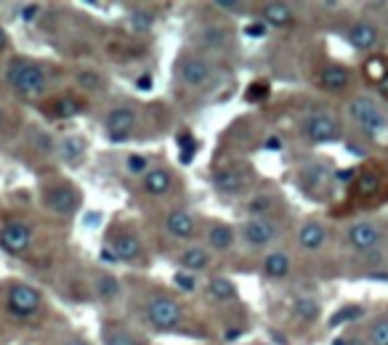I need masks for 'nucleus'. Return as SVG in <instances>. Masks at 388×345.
I'll return each instance as SVG.
<instances>
[{
  "label": "nucleus",
  "mask_w": 388,
  "mask_h": 345,
  "mask_svg": "<svg viewBox=\"0 0 388 345\" xmlns=\"http://www.w3.org/2000/svg\"><path fill=\"white\" fill-rule=\"evenodd\" d=\"M6 80L8 86L14 88V93L24 96V99H37L46 93V86H48V77H46V69L40 67L33 59H14L8 64V72H6Z\"/></svg>",
  "instance_id": "f257e3e1"
},
{
  "label": "nucleus",
  "mask_w": 388,
  "mask_h": 345,
  "mask_svg": "<svg viewBox=\"0 0 388 345\" xmlns=\"http://www.w3.org/2000/svg\"><path fill=\"white\" fill-rule=\"evenodd\" d=\"M349 120L370 138L380 136L388 128V115L372 96H354L351 99V103H349Z\"/></svg>",
  "instance_id": "f03ea898"
},
{
  "label": "nucleus",
  "mask_w": 388,
  "mask_h": 345,
  "mask_svg": "<svg viewBox=\"0 0 388 345\" xmlns=\"http://www.w3.org/2000/svg\"><path fill=\"white\" fill-rule=\"evenodd\" d=\"M144 316L149 327H154L157 332H176L184 322V308L168 295H154L144 308Z\"/></svg>",
  "instance_id": "7ed1b4c3"
},
{
  "label": "nucleus",
  "mask_w": 388,
  "mask_h": 345,
  "mask_svg": "<svg viewBox=\"0 0 388 345\" xmlns=\"http://www.w3.org/2000/svg\"><path fill=\"white\" fill-rule=\"evenodd\" d=\"M383 226L378 221H356L349 231H346V244L356 255H372L380 250L383 244Z\"/></svg>",
  "instance_id": "20e7f679"
},
{
  "label": "nucleus",
  "mask_w": 388,
  "mask_h": 345,
  "mask_svg": "<svg viewBox=\"0 0 388 345\" xmlns=\"http://www.w3.org/2000/svg\"><path fill=\"white\" fill-rule=\"evenodd\" d=\"M304 136L308 144H333L343 136V122L338 120L333 112H314L304 120Z\"/></svg>",
  "instance_id": "39448f33"
},
{
  "label": "nucleus",
  "mask_w": 388,
  "mask_h": 345,
  "mask_svg": "<svg viewBox=\"0 0 388 345\" xmlns=\"http://www.w3.org/2000/svg\"><path fill=\"white\" fill-rule=\"evenodd\" d=\"M43 205L53 215L69 218L80 207V191L75 189L69 181H56V184H51L48 189L43 191Z\"/></svg>",
  "instance_id": "423d86ee"
},
{
  "label": "nucleus",
  "mask_w": 388,
  "mask_h": 345,
  "mask_svg": "<svg viewBox=\"0 0 388 345\" xmlns=\"http://www.w3.org/2000/svg\"><path fill=\"white\" fill-rule=\"evenodd\" d=\"M43 306V295L33 284H14L6 295V308L17 319H33Z\"/></svg>",
  "instance_id": "0eeeda50"
},
{
  "label": "nucleus",
  "mask_w": 388,
  "mask_h": 345,
  "mask_svg": "<svg viewBox=\"0 0 388 345\" xmlns=\"http://www.w3.org/2000/svg\"><path fill=\"white\" fill-rule=\"evenodd\" d=\"M279 234H282V224L274 218H248L242 224V239L253 250H264L274 244L279 239Z\"/></svg>",
  "instance_id": "6e6552de"
},
{
  "label": "nucleus",
  "mask_w": 388,
  "mask_h": 345,
  "mask_svg": "<svg viewBox=\"0 0 388 345\" xmlns=\"http://www.w3.org/2000/svg\"><path fill=\"white\" fill-rule=\"evenodd\" d=\"M136 122H138V115H136L133 106H115L104 117V133L112 144H122L133 136Z\"/></svg>",
  "instance_id": "1a4fd4ad"
},
{
  "label": "nucleus",
  "mask_w": 388,
  "mask_h": 345,
  "mask_svg": "<svg viewBox=\"0 0 388 345\" xmlns=\"http://www.w3.org/2000/svg\"><path fill=\"white\" fill-rule=\"evenodd\" d=\"M33 244V228L24 221H8L0 228V250L8 255H24Z\"/></svg>",
  "instance_id": "9d476101"
},
{
  "label": "nucleus",
  "mask_w": 388,
  "mask_h": 345,
  "mask_svg": "<svg viewBox=\"0 0 388 345\" xmlns=\"http://www.w3.org/2000/svg\"><path fill=\"white\" fill-rule=\"evenodd\" d=\"M178 77L189 88H205L213 80V67L205 61L203 56H184L178 61Z\"/></svg>",
  "instance_id": "9b49d317"
},
{
  "label": "nucleus",
  "mask_w": 388,
  "mask_h": 345,
  "mask_svg": "<svg viewBox=\"0 0 388 345\" xmlns=\"http://www.w3.org/2000/svg\"><path fill=\"white\" fill-rule=\"evenodd\" d=\"M330 181H333V170L330 165H324V159H314L301 170V186L311 197H320V189H327Z\"/></svg>",
  "instance_id": "f8f14e48"
},
{
  "label": "nucleus",
  "mask_w": 388,
  "mask_h": 345,
  "mask_svg": "<svg viewBox=\"0 0 388 345\" xmlns=\"http://www.w3.org/2000/svg\"><path fill=\"white\" fill-rule=\"evenodd\" d=\"M346 40L351 43V48H356V51H375L380 46V30L372 21L362 19V21H354L349 27Z\"/></svg>",
  "instance_id": "ddd939ff"
},
{
  "label": "nucleus",
  "mask_w": 388,
  "mask_h": 345,
  "mask_svg": "<svg viewBox=\"0 0 388 345\" xmlns=\"http://www.w3.org/2000/svg\"><path fill=\"white\" fill-rule=\"evenodd\" d=\"M213 184L221 194H239L242 189H248L250 184V172L245 170L242 165H226L213 175Z\"/></svg>",
  "instance_id": "4468645a"
},
{
  "label": "nucleus",
  "mask_w": 388,
  "mask_h": 345,
  "mask_svg": "<svg viewBox=\"0 0 388 345\" xmlns=\"http://www.w3.org/2000/svg\"><path fill=\"white\" fill-rule=\"evenodd\" d=\"M165 231L176 239H194L197 237V218L189 210H170L165 215Z\"/></svg>",
  "instance_id": "2eb2a0df"
},
{
  "label": "nucleus",
  "mask_w": 388,
  "mask_h": 345,
  "mask_svg": "<svg viewBox=\"0 0 388 345\" xmlns=\"http://www.w3.org/2000/svg\"><path fill=\"white\" fill-rule=\"evenodd\" d=\"M109 250H112V255L118 260L131 263V260H138V255H141V239L136 237L131 228H120L109 239Z\"/></svg>",
  "instance_id": "dca6fc26"
},
{
  "label": "nucleus",
  "mask_w": 388,
  "mask_h": 345,
  "mask_svg": "<svg viewBox=\"0 0 388 345\" xmlns=\"http://www.w3.org/2000/svg\"><path fill=\"white\" fill-rule=\"evenodd\" d=\"M327 239H330V234H327V226L322 221H306L298 228V247L304 253H322Z\"/></svg>",
  "instance_id": "f3484780"
},
{
  "label": "nucleus",
  "mask_w": 388,
  "mask_h": 345,
  "mask_svg": "<svg viewBox=\"0 0 388 345\" xmlns=\"http://www.w3.org/2000/svg\"><path fill=\"white\" fill-rule=\"evenodd\" d=\"M237 241L234 226L223 224V221H213L205 228V244L210 247V253H229Z\"/></svg>",
  "instance_id": "a211bd4d"
},
{
  "label": "nucleus",
  "mask_w": 388,
  "mask_h": 345,
  "mask_svg": "<svg viewBox=\"0 0 388 345\" xmlns=\"http://www.w3.org/2000/svg\"><path fill=\"white\" fill-rule=\"evenodd\" d=\"M210 263H213V253L207 247H203V244H189V247H184V253L178 255V266H181V271H186V274L207 271Z\"/></svg>",
  "instance_id": "6ab92c4d"
},
{
  "label": "nucleus",
  "mask_w": 388,
  "mask_h": 345,
  "mask_svg": "<svg viewBox=\"0 0 388 345\" xmlns=\"http://www.w3.org/2000/svg\"><path fill=\"white\" fill-rule=\"evenodd\" d=\"M351 80H354V72L349 67H343V64H327L320 72V86L327 93H343L346 88L351 86Z\"/></svg>",
  "instance_id": "aec40b11"
},
{
  "label": "nucleus",
  "mask_w": 388,
  "mask_h": 345,
  "mask_svg": "<svg viewBox=\"0 0 388 345\" xmlns=\"http://www.w3.org/2000/svg\"><path fill=\"white\" fill-rule=\"evenodd\" d=\"M176 184V175L168 168H152L141 178V189L147 191L149 197H165Z\"/></svg>",
  "instance_id": "412c9836"
},
{
  "label": "nucleus",
  "mask_w": 388,
  "mask_h": 345,
  "mask_svg": "<svg viewBox=\"0 0 388 345\" xmlns=\"http://www.w3.org/2000/svg\"><path fill=\"white\" fill-rule=\"evenodd\" d=\"M85 149H88V144H85V136H77V133H72V136H64L62 141H56V155L62 162H67V165H80V159L85 157Z\"/></svg>",
  "instance_id": "4be33fe9"
},
{
  "label": "nucleus",
  "mask_w": 388,
  "mask_h": 345,
  "mask_svg": "<svg viewBox=\"0 0 388 345\" xmlns=\"http://www.w3.org/2000/svg\"><path fill=\"white\" fill-rule=\"evenodd\" d=\"M261 268H264V276L266 279H274V282H279V279H287L290 271H293V260L287 255L285 250H271L269 255L264 258L261 263Z\"/></svg>",
  "instance_id": "5701e85b"
},
{
  "label": "nucleus",
  "mask_w": 388,
  "mask_h": 345,
  "mask_svg": "<svg viewBox=\"0 0 388 345\" xmlns=\"http://www.w3.org/2000/svg\"><path fill=\"white\" fill-rule=\"evenodd\" d=\"M261 19H264L266 27H287V24H293L295 14L287 3H266L261 8Z\"/></svg>",
  "instance_id": "b1692460"
},
{
  "label": "nucleus",
  "mask_w": 388,
  "mask_h": 345,
  "mask_svg": "<svg viewBox=\"0 0 388 345\" xmlns=\"http://www.w3.org/2000/svg\"><path fill=\"white\" fill-rule=\"evenodd\" d=\"M277 207H279V199H277L274 194H255V197L248 199L245 210H248L250 218H271V213H274Z\"/></svg>",
  "instance_id": "393cba45"
},
{
  "label": "nucleus",
  "mask_w": 388,
  "mask_h": 345,
  "mask_svg": "<svg viewBox=\"0 0 388 345\" xmlns=\"http://www.w3.org/2000/svg\"><path fill=\"white\" fill-rule=\"evenodd\" d=\"M104 345H144L141 337H136V332H131L122 324H107L104 327Z\"/></svg>",
  "instance_id": "a878e982"
},
{
  "label": "nucleus",
  "mask_w": 388,
  "mask_h": 345,
  "mask_svg": "<svg viewBox=\"0 0 388 345\" xmlns=\"http://www.w3.org/2000/svg\"><path fill=\"white\" fill-rule=\"evenodd\" d=\"M383 189V178L378 175V172H362L359 178L354 181V194L356 197H362V199H367V197H375L378 191Z\"/></svg>",
  "instance_id": "bb28decb"
},
{
  "label": "nucleus",
  "mask_w": 388,
  "mask_h": 345,
  "mask_svg": "<svg viewBox=\"0 0 388 345\" xmlns=\"http://www.w3.org/2000/svg\"><path fill=\"white\" fill-rule=\"evenodd\" d=\"M207 295L213 297V300H219V303H229V300H234L237 297V284L232 279H210V284H207Z\"/></svg>",
  "instance_id": "cd10ccee"
},
{
  "label": "nucleus",
  "mask_w": 388,
  "mask_h": 345,
  "mask_svg": "<svg viewBox=\"0 0 388 345\" xmlns=\"http://www.w3.org/2000/svg\"><path fill=\"white\" fill-rule=\"evenodd\" d=\"M85 109V101H80L77 96H72V93H67V96H59L56 99V103H53V115L56 117H75V115H80Z\"/></svg>",
  "instance_id": "c85d7f7f"
},
{
  "label": "nucleus",
  "mask_w": 388,
  "mask_h": 345,
  "mask_svg": "<svg viewBox=\"0 0 388 345\" xmlns=\"http://www.w3.org/2000/svg\"><path fill=\"white\" fill-rule=\"evenodd\" d=\"M293 310H295V316H298L301 322H317L322 313V306H320V300H314V297H298V300L293 303Z\"/></svg>",
  "instance_id": "c756f323"
},
{
  "label": "nucleus",
  "mask_w": 388,
  "mask_h": 345,
  "mask_svg": "<svg viewBox=\"0 0 388 345\" xmlns=\"http://www.w3.org/2000/svg\"><path fill=\"white\" fill-rule=\"evenodd\" d=\"M367 343L370 345H388V313L372 319L367 327Z\"/></svg>",
  "instance_id": "7c9ffc66"
},
{
  "label": "nucleus",
  "mask_w": 388,
  "mask_h": 345,
  "mask_svg": "<svg viewBox=\"0 0 388 345\" xmlns=\"http://www.w3.org/2000/svg\"><path fill=\"white\" fill-rule=\"evenodd\" d=\"M120 290H122V287H120V282L112 274L96 276V293H99L102 300H115L120 295Z\"/></svg>",
  "instance_id": "2f4dec72"
},
{
  "label": "nucleus",
  "mask_w": 388,
  "mask_h": 345,
  "mask_svg": "<svg viewBox=\"0 0 388 345\" xmlns=\"http://www.w3.org/2000/svg\"><path fill=\"white\" fill-rule=\"evenodd\" d=\"M125 170L131 172V175H141L144 178L152 168H149V159L144 155H128L125 157Z\"/></svg>",
  "instance_id": "473e14b6"
},
{
  "label": "nucleus",
  "mask_w": 388,
  "mask_h": 345,
  "mask_svg": "<svg viewBox=\"0 0 388 345\" xmlns=\"http://www.w3.org/2000/svg\"><path fill=\"white\" fill-rule=\"evenodd\" d=\"M362 316V306H346V308H340L330 319V327H340V324H346V322H354V319H359Z\"/></svg>",
  "instance_id": "72a5a7b5"
},
{
  "label": "nucleus",
  "mask_w": 388,
  "mask_h": 345,
  "mask_svg": "<svg viewBox=\"0 0 388 345\" xmlns=\"http://www.w3.org/2000/svg\"><path fill=\"white\" fill-rule=\"evenodd\" d=\"M364 72H367V75H372V80H375V86H378V83H380V80H383V77H386V75H388L386 64H383V61H380L378 56H372L370 61L364 64Z\"/></svg>",
  "instance_id": "f704fd0d"
},
{
  "label": "nucleus",
  "mask_w": 388,
  "mask_h": 345,
  "mask_svg": "<svg viewBox=\"0 0 388 345\" xmlns=\"http://www.w3.org/2000/svg\"><path fill=\"white\" fill-rule=\"evenodd\" d=\"M173 284H176L178 290H184V293H194V290H197V282H194V276L186 274V271H178V274L173 276Z\"/></svg>",
  "instance_id": "c9c22d12"
},
{
  "label": "nucleus",
  "mask_w": 388,
  "mask_h": 345,
  "mask_svg": "<svg viewBox=\"0 0 388 345\" xmlns=\"http://www.w3.org/2000/svg\"><path fill=\"white\" fill-rule=\"evenodd\" d=\"M226 40V30H221V27H210L207 32H205V46H210V48H216Z\"/></svg>",
  "instance_id": "e433bc0d"
},
{
  "label": "nucleus",
  "mask_w": 388,
  "mask_h": 345,
  "mask_svg": "<svg viewBox=\"0 0 388 345\" xmlns=\"http://www.w3.org/2000/svg\"><path fill=\"white\" fill-rule=\"evenodd\" d=\"M35 146L43 152V155H48L53 149V141H51V136L46 133V130H35Z\"/></svg>",
  "instance_id": "4c0bfd02"
},
{
  "label": "nucleus",
  "mask_w": 388,
  "mask_h": 345,
  "mask_svg": "<svg viewBox=\"0 0 388 345\" xmlns=\"http://www.w3.org/2000/svg\"><path fill=\"white\" fill-rule=\"evenodd\" d=\"M131 24H133V30L144 32V30L152 27V17H147L144 11H136V14H131Z\"/></svg>",
  "instance_id": "58836bf2"
},
{
  "label": "nucleus",
  "mask_w": 388,
  "mask_h": 345,
  "mask_svg": "<svg viewBox=\"0 0 388 345\" xmlns=\"http://www.w3.org/2000/svg\"><path fill=\"white\" fill-rule=\"evenodd\" d=\"M77 83L85 88H91V90H96V88H102V80H99V75H93V72H80L77 75Z\"/></svg>",
  "instance_id": "ea45409f"
},
{
  "label": "nucleus",
  "mask_w": 388,
  "mask_h": 345,
  "mask_svg": "<svg viewBox=\"0 0 388 345\" xmlns=\"http://www.w3.org/2000/svg\"><path fill=\"white\" fill-rule=\"evenodd\" d=\"M213 6L221 8V11H232V14H242L245 11V3H237V0H216Z\"/></svg>",
  "instance_id": "a19ab883"
},
{
  "label": "nucleus",
  "mask_w": 388,
  "mask_h": 345,
  "mask_svg": "<svg viewBox=\"0 0 388 345\" xmlns=\"http://www.w3.org/2000/svg\"><path fill=\"white\" fill-rule=\"evenodd\" d=\"M37 14H40V6H37V3H30V6H19V17L24 19V21H33V19H37Z\"/></svg>",
  "instance_id": "79ce46f5"
},
{
  "label": "nucleus",
  "mask_w": 388,
  "mask_h": 345,
  "mask_svg": "<svg viewBox=\"0 0 388 345\" xmlns=\"http://www.w3.org/2000/svg\"><path fill=\"white\" fill-rule=\"evenodd\" d=\"M245 34H250V37H264V34H266V24H264V21H253V24L245 27Z\"/></svg>",
  "instance_id": "37998d69"
},
{
  "label": "nucleus",
  "mask_w": 388,
  "mask_h": 345,
  "mask_svg": "<svg viewBox=\"0 0 388 345\" xmlns=\"http://www.w3.org/2000/svg\"><path fill=\"white\" fill-rule=\"evenodd\" d=\"M333 345H367V340H362V337H354V335H340L333 340Z\"/></svg>",
  "instance_id": "c03bdc74"
},
{
  "label": "nucleus",
  "mask_w": 388,
  "mask_h": 345,
  "mask_svg": "<svg viewBox=\"0 0 388 345\" xmlns=\"http://www.w3.org/2000/svg\"><path fill=\"white\" fill-rule=\"evenodd\" d=\"M266 149H274V152H279V149H282V141H279L277 136H271L269 141H266Z\"/></svg>",
  "instance_id": "a18cd8bd"
},
{
  "label": "nucleus",
  "mask_w": 388,
  "mask_h": 345,
  "mask_svg": "<svg viewBox=\"0 0 388 345\" xmlns=\"http://www.w3.org/2000/svg\"><path fill=\"white\" fill-rule=\"evenodd\" d=\"M62 345H91L88 340H83V337H67Z\"/></svg>",
  "instance_id": "49530a36"
},
{
  "label": "nucleus",
  "mask_w": 388,
  "mask_h": 345,
  "mask_svg": "<svg viewBox=\"0 0 388 345\" xmlns=\"http://www.w3.org/2000/svg\"><path fill=\"white\" fill-rule=\"evenodd\" d=\"M8 48V34H6V30H0V53Z\"/></svg>",
  "instance_id": "de8ad7c7"
},
{
  "label": "nucleus",
  "mask_w": 388,
  "mask_h": 345,
  "mask_svg": "<svg viewBox=\"0 0 388 345\" xmlns=\"http://www.w3.org/2000/svg\"><path fill=\"white\" fill-rule=\"evenodd\" d=\"M0 125H3V109H0Z\"/></svg>",
  "instance_id": "09e8293b"
}]
</instances>
